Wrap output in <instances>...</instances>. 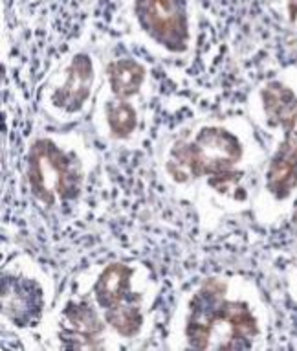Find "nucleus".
I'll list each match as a JSON object with an SVG mask.
<instances>
[{"label":"nucleus","mask_w":297,"mask_h":351,"mask_svg":"<svg viewBox=\"0 0 297 351\" xmlns=\"http://www.w3.org/2000/svg\"><path fill=\"white\" fill-rule=\"evenodd\" d=\"M294 274H292V280H290V283H292V287H294V294H296L297 296V259H296V263H294Z\"/></svg>","instance_id":"14"},{"label":"nucleus","mask_w":297,"mask_h":351,"mask_svg":"<svg viewBox=\"0 0 297 351\" xmlns=\"http://www.w3.org/2000/svg\"><path fill=\"white\" fill-rule=\"evenodd\" d=\"M105 123L109 127V133L112 138L121 140L131 136L138 127V112L129 104V99L116 98L103 105Z\"/></svg>","instance_id":"11"},{"label":"nucleus","mask_w":297,"mask_h":351,"mask_svg":"<svg viewBox=\"0 0 297 351\" xmlns=\"http://www.w3.org/2000/svg\"><path fill=\"white\" fill-rule=\"evenodd\" d=\"M64 324L68 326V335H75L83 340H94L103 333L105 324L99 313L88 302H70L64 309Z\"/></svg>","instance_id":"10"},{"label":"nucleus","mask_w":297,"mask_h":351,"mask_svg":"<svg viewBox=\"0 0 297 351\" xmlns=\"http://www.w3.org/2000/svg\"><path fill=\"white\" fill-rule=\"evenodd\" d=\"M109 86L116 98L129 99L140 93L145 80V69L134 59H118L109 66Z\"/></svg>","instance_id":"9"},{"label":"nucleus","mask_w":297,"mask_h":351,"mask_svg":"<svg viewBox=\"0 0 297 351\" xmlns=\"http://www.w3.org/2000/svg\"><path fill=\"white\" fill-rule=\"evenodd\" d=\"M246 147L235 133L218 125L202 127L191 140H178L171 147L169 173L172 179L188 182L201 177H217L239 171Z\"/></svg>","instance_id":"2"},{"label":"nucleus","mask_w":297,"mask_h":351,"mask_svg":"<svg viewBox=\"0 0 297 351\" xmlns=\"http://www.w3.org/2000/svg\"><path fill=\"white\" fill-rule=\"evenodd\" d=\"M259 120L268 131L286 133L297 131V69L264 81L257 90Z\"/></svg>","instance_id":"4"},{"label":"nucleus","mask_w":297,"mask_h":351,"mask_svg":"<svg viewBox=\"0 0 297 351\" xmlns=\"http://www.w3.org/2000/svg\"><path fill=\"white\" fill-rule=\"evenodd\" d=\"M263 188L277 208L290 206L297 199V131L279 138L264 167Z\"/></svg>","instance_id":"6"},{"label":"nucleus","mask_w":297,"mask_h":351,"mask_svg":"<svg viewBox=\"0 0 297 351\" xmlns=\"http://www.w3.org/2000/svg\"><path fill=\"white\" fill-rule=\"evenodd\" d=\"M228 283L222 280H207L198 294L189 304L185 320V339L191 348H211L213 335L226 328L229 335V350L253 348L259 337L266 333L263 309L259 302L253 304L244 298H226Z\"/></svg>","instance_id":"1"},{"label":"nucleus","mask_w":297,"mask_h":351,"mask_svg":"<svg viewBox=\"0 0 297 351\" xmlns=\"http://www.w3.org/2000/svg\"><path fill=\"white\" fill-rule=\"evenodd\" d=\"M29 190L46 208L74 199L83 184V167L72 153L53 140L40 138L29 149L26 164Z\"/></svg>","instance_id":"3"},{"label":"nucleus","mask_w":297,"mask_h":351,"mask_svg":"<svg viewBox=\"0 0 297 351\" xmlns=\"http://www.w3.org/2000/svg\"><path fill=\"white\" fill-rule=\"evenodd\" d=\"M132 276L134 271L127 263H112L105 267L94 285V300L97 307L101 311H107L116 305L138 302L140 296H134L132 293Z\"/></svg>","instance_id":"8"},{"label":"nucleus","mask_w":297,"mask_h":351,"mask_svg":"<svg viewBox=\"0 0 297 351\" xmlns=\"http://www.w3.org/2000/svg\"><path fill=\"white\" fill-rule=\"evenodd\" d=\"M105 322L114 329L116 333L123 339H132L136 337L143 328V311L138 305V302H129V304L116 305L112 309L103 311Z\"/></svg>","instance_id":"12"},{"label":"nucleus","mask_w":297,"mask_h":351,"mask_svg":"<svg viewBox=\"0 0 297 351\" xmlns=\"http://www.w3.org/2000/svg\"><path fill=\"white\" fill-rule=\"evenodd\" d=\"M94 63L86 53H77L72 58L68 66L57 85L53 86L52 105L53 109L64 114H77L85 107L94 86Z\"/></svg>","instance_id":"7"},{"label":"nucleus","mask_w":297,"mask_h":351,"mask_svg":"<svg viewBox=\"0 0 297 351\" xmlns=\"http://www.w3.org/2000/svg\"><path fill=\"white\" fill-rule=\"evenodd\" d=\"M142 29L169 52H182L188 43V21L180 0H136Z\"/></svg>","instance_id":"5"},{"label":"nucleus","mask_w":297,"mask_h":351,"mask_svg":"<svg viewBox=\"0 0 297 351\" xmlns=\"http://www.w3.org/2000/svg\"><path fill=\"white\" fill-rule=\"evenodd\" d=\"M285 17L290 24H297V0H283Z\"/></svg>","instance_id":"13"}]
</instances>
